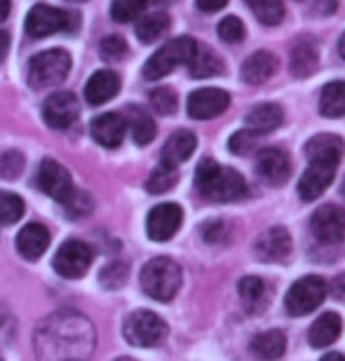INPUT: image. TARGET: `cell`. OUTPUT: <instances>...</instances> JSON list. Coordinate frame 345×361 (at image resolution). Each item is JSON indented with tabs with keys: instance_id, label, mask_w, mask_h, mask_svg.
Returning <instances> with one entry per match:
<instances>
[{
	"instance_id": "cell-1",
	"label": "cell",
	"mask_w": 345,
	"mask_h": 361,
	"mask_svg": "<svg viewBox=\"0 0 345 361\" xmlns=\"http://www.w3.org/2000/svg\"><path fill=\"white\" fill-rule=\"evenodd\" d=\"M305 155L310 157V164L298 180V195L303 202H313L332 185L343 157V139L336 134L313 136L305 146Z\"/></svg>"
},
{
	"instance_id": "cell-2",
	"label": "cell",
	"mask_w": 345,
	"mask_h": 361,
	"mask_svg": "<svg viewBox=\"0 0 345 361\" xmlns=\"http://www.w3.org/2000/svg\"><path fill=\"white\" fill-rule=\"evenodd\" d=\"M195 188L212 202H235L247 195V183L235 169L221 167L214 160H202L195 171Z\"/></svg>"
},
{
	"instance_id": "cell-3",
	"label": "cell",
	"mask_w": 345,
	"mask_h": 361,
	"mask_svg": "<svg viewBox=\"0 0 345 361\" xmlns=\"http://www.w3.org/2000/svg\"><path fill=\"white\" fill-rule=\"evenodd\" d=\"M181 286V268L171 258H153L141 270V288L153 300L167 302L176 295Z\"/></svg>"
},
{
	"instance_id": "cell-4",
	"label": "cell",
	"mask_w": 345,
	"mask_h": 361,
	"mask_svg": "<svg viewBox=\"0 0 345 361\" xmlns=\"http://www.w3.org/2000/svg\"><path fill=\"white\" fill-rule=\"evenodd\" d=\"M71 73V54L66 49H45L28 61V85L35 90L56 87Z\"/></svg>"
},
{
	"instance_id": "cell-5",
	"label": "cell",
	"mask_w": 345,
	"mask_h": 361,
	"mask_svg": "<svg viewBox=\"0 0 345 361\" xmlns=\"http://www.w3.org/2000/svg\"><path fill=\"white\" fill-rule=\"evenodd\" d=\"M78 26H80V14L59 10V7L45 3L31 7L24 21V28L31 38H47V35L59 31H75Z\"/></svg>"
},
{
	"instance_id": "cell-6",
	"label": "cell",
	"mask_w": 345,
	"mask_h": 361,
	"mask_svg": "<svg viewBox=\"0 0 345 361\" xmlns=\"http://www.w3.org/2000/svg\"><path fill=\"white\" fill-rule=\"evenodd\" d=\"M198 42L188 38V35H181V38H174L169 40L167 45H162L157 52L150 56L143 66V78L146 80H160V78L169 75L171 71L176 66H188L193 52H195Z\"/></svg>"
},
{
	"instance_id": "cell-7",
	"label": "cell",
	"mask_w": 345,
	"mask_h": 361,
	"mask_svg": "<svg viewBox=\"0 0 345 361\" xmlns=\"http://www.w3.org/2000/svg\"><path fill=\"white\" fill-rule=\"evenodd\" d=\"M122 336L134 348H153L167 336V324L150 310H136L122 324Z\"/></svg>"
},
{
	"instance_id": "cell-8",
	"label": "cell",
	"mask_w": 345,
	"mask_h": 361,
	"mask_svg": "<svg viewBox=\"0 0 345 361\" xmlns=\"http://www.w3.org/2000/svg\"><path fill=\"white\" fill-rule=\"evenodd\" d=\"M327 293H329V286L322 277H315V274L301 277L296 284H291V288L286 291V298H284L286 312L293 317L310 314L313 310H317L322 302H325Z\"/></svg>"
},
{
	"instance_id": "cell-9",
	"label": "cell",
	"mask_w": 345,
	"mask_h": 361,
	"mask_svg": "<svg viewBox=\"0 0 345 361\" xmlns=\"http://www.w3.org/2000/svg\"><path fill=\"white\" fill-rule=\"evenodd\" d=\"M92 249L80 240L63 242L54 256V270L61 274L63 279H80L92 265Z\"/></svg>"
},
{
	"instance_id": "cell-10",
	"label": "cell",
	"mask_w": 345,
	"mask_h": 361,
	"mask_svg": "<svg viewBox=\"0 0 345 361\" xmlns=\"http://www.w3.org/2000/svg\"><path fill=\"white\" fill-rule=\"evenodd\" d=\"M35 185H38L45 195H49L52 200L61 202V204H66V202L71 200V195L75 192L71 174L54 160H42L40 162L38 174H35Z\"/></svg>"
},
{
	"instance_id": "cell-11",
	"label": "cell",
	"mask_w": 345,
	"mask_h": 361,
	"mask_svg": "<svg viewBox=\"0 0 345 361\" xmlns=\"http://www.w3.org/2000/svg\"><path fill=\"white\" fill-rule=\"evenodd\" d=\"M315 240L322 244H339L345 237V209L339 204H322L310 219Z\"/></svg>"
},
{
	"instance_id": "cell-12",
	"label": "cell",
	"mask_w": 345,
	"mask_h": 361,
	"mask_svg": "<svg viewBox=\"0 0 345 361\" xmlns=\"http://www.w3.org/2000/svg\"><path fill=\"white\" fill-rule=\"evenodd\" d=\"M78 113H80V108H78L75 94L63 90L49 94L47 101L42 104V118H45L47 127L52 129H68L78 120Z\"/></svg>"
},
{
	"instance_id": "cell-13",
	"label": "cell",
	"mask_w": 345,
	"mask_h": 361,
	"mask_svg": "<svg viewBox=\"0 0 345 361\" xmlns=\"http://www.w3.org/2000/svg\"><path fill=\"white\" fill-rule=\"evenodd\" d=\"M181 223H183L181 207L171 204V202L157 204L153 212L148 214V221H146L148 237L153 242H167V240H171V237L178 233Z\"/></svg>"
},
{
	"instance_id": "cell-14",
	"label": "cell",
	"mask_w": 345,
	"mask_h": 361,
	"mask_svg": "<svg viewBox=\"0 0 345 361\" xmlns=\"http://www.w3.org/2000/svg\"><path fill=\"white\" fill-rule=\"evenodd\" d=\"M230 106L228 92L217 90V87H205L195 90L188 97V115L195 120H212L226 111Z\"/></svg>"
},
{
	"instance_id": "cell-15",
	"label": "cell",
	"mask_w": 345,
	"mask_h": 361,
	"mask_svg": "<svg viewBox=\"0 0 345 361\" xmlns=\"http://www.w3.org/2000/svg\"><path fill=\"white\" fill-rule=\"evenodd\" d=\"M256 169L268 183L272 185H284L291 174V162L289 155L279 148H263L256 155Z\"/></svg>"
},
{
	"instance_id": "cell-16",
	"label": "cell",
	"mask_w": 345,
	"mask_h": 361,
	"mask_svg": "<svg viewBox=\"0 0 345 361\" xmlns=\"http://www.w3.org/2000/svg\"><path fill=\"white\" fill-rule=\"evenodd\" d=\"M254 251L265 263L284 261V258L291 254V237L286 233V228L275 226V228L265 230V233L258 237L254 244Z\"/></svg>"
},
{
	"instance_id": "cell-17",
	"label": "cell",
	"mask_w": 345,
	"mask_h": 361,
	"mask_svg": "<svg viewBox=\"0 0 345 361\" xmlns=\"http://www.w3.org/2000/svg\"><path fill=\"white\" fill-rule=\"evenodd\" d=\"M127 132V122L120 113H104L92 122V136L104 148H118Z\"/></svg>"
},
{
	"instance_id": "cell-18",
	"label": "cell",
	"mask_w": 345,
	"mask_h": 361,
	"mask_svg": "<svg viewBox=\"0 0 345 361\" xmlns=\"http://www.w3.org/2000/svg\"><path fill=\"white\" fill-rule=\"evenodd\" d=\"M49 247V230L40 223H28L17 235V251L26 261H38Z\"/></svg>"
},
{
	"instance_id": "cell-19",
	"label": "cell",
	"mask_w": 345,
	"mask_h": 361,
	"mask_svg": "<svg viewBox=\"0 0 345 361\" xmlns=\"http://www.w3.org/2000/svg\"><path fill=\"white\" fill-rule=\"evenodd\" d=\"M120 92V78L115 75V71H97L85 85V99L92 106H102L113 97H118Z\"/></svg>"
},
{
	"instance_id": "cell-20",
	"label": "cell",
	"mask_w": 345,
	"mask_h": 361,
	"mask_svg": "<svg viewBox=\"0 0 345 361\" xmlns=\"http://www.w3.org/2000/svg\"><path fill=\"white\" fill-rule=\"evenodd\" d=\"M195 146H198L195 134L188 132V129H181V132L171 134L169 139H167V143H164L160 162L167 164V167L176 169L178 164H183L193 153H195Z\"/></svg>"
},
{
	"instance_id": "cell-21",
	"label": "cell",
	"mask_w": 345,
	"mask_h": 361,
	"mask_svg": "<svg viewBox=\"0 0 345 361\" xmlns=\"http://www.w3.org/2000/svg\"><path fill=\"white\" fill-rule=\"evenodd\" d=\"M317 42L313 38H298L296 42L291 45V75L296 78H308L315 73V68H317Z\"/></svg>"
},
{
	"instance_id": "cell-22",
	"label": "cell",
	"mask_w": 345,
	"mask_h": 361,
	"mask_svg": "<svg viewBox=\"0 0 345 361\" xmlns=\"http://www.w3.org/2000/svg\"><path fill=\"white\" fill-rule=\"evenodd\" d=\"M275 68H277V56L268 52V49H261V52H254L242 63V78L249 85H263L265 80L272 78Z\"/></svg>"
},
{
	"instance_id": "cell-23",
	"label": "cell",
	"mask_w": 345,
	"mask_h": 361,
	"mask_svg": "<svg viewBox=\"0 0 345 361\" xmlns=\"http://www.w3.org/2000/svg\"><path fill=\"white\" fill-rule=\"evenodd\" d=\"M341 331H343L341 317L336 312H325L315 319V324L310 326V334H308V341H310L313 348L322 350V348H329V345H334L339 341Z\"/></svg>"
},
{
	"instance_id": "cell-24",
	"label": "cell",
	"mask_w": 345,
	"mask_h": 361,
	"mask_svg": "<svg viewBox=\"0 0 345 361\" xmlns=\"http://www.w3.org/2000/svg\"><path fill=\"white\" fill-rule=\"evenodd\" d=\"M282 120H284V113L277 104H258L247 113V125L251 132H256V134L272 132V129H277L282 125Z\"/></svg>"
},
{
	"instance_id": "cell-25",
	"label": "cell",
	"mask_w": 345,
	"mask_h": 361,
	"mask_svg": "<svg viewBox=\"0 0 345 361\" xmlns=\"http://www.w3.org/2000/svg\"><path fill=\"white\" fill-rule=\"evenodd\" d=\"M122 118H125L129 132H132V139L139 146H148L155 139V122L141 106H129L127 115H122Z\"/></svg>"
},
{
	"instance_id": "cell-26",
	"label": "cell",
	"mask_w": 345,
	"mask_h": 361,
	"mask_svg": "<svg viewBox=\"0 0 345 361\" xmlns=\"http://www.w3.org/2000/svg\"><path fill=\"white\" fill-rule=\"evenodd\" d=\"M286 350V338L282 331L272 329V331H263V334H258L254 341H251V352L263 359V361H275L284 355Z\"/></svg>"
},
{
	"instance_id": "cell-27",
	"label": "cell",
	"mask_w": 345,
	"mask_h": 361,
	"mask_svg": "<svg viewBox=\"0 0 345 361\" xmlns=\"http://www.w3.org/2000/svg\"><path fill=\"white\" fill-rule=\"evenodd\" d=\"M237 291H240V298L249 312H261L265 300H268V286L261 277H242Z\"/></svg>"
},
{
	"instance_id": "cell-28",
	"label": "cell",
	"mask_w": 345,
	"mask_h": 361,
	"mask_svg": "<svg viewBox=\"0 0 345 361\" xmlns=\"http://www.w3.org/2000/svg\"><path fill=\"white\" fill-rule=\"evenodd\" d=\"M188 71H190L193 78H212V75H219L221 71H224V61H221L210 47L198 45L195 52H193V56H190V61H188Z\"/></svg>"
},
{
	"instance_id": "cell-29",
	"label": "cell",
	"mask_w": 345,
	"mask_h": 361,
	"mask_svg": "<svg viewBox=\"0 0 345 361\" xmlns=\"http://www.w3.org/2000/svg\"><path fill=\"white\" fill-rule=\"evenodd\" d=\"M320 113L325 118H343L345 115V80L329 82L322 90L320 97Z\"/></svg>"
},
{
	"instance_id": "cell-30",
	"label": "cell",
	"mask_w": 345,
	"mask_h": 361,
	"mask_svg": "<svg viewBox=\"0 0 345 361\" xmlns=\"http://www.w3.org/2000/svg\"><path fill=\"white\" fill-rule=\"evenodd\" d=\"M169 28V17L167 12H148L139 24H136V38L141 42H155L157 38H162Z\"/></svg>"
},
{
	"instance_id": "cell-31",
	"label": "cell",
	"mask_w": 345,
	"mask_h": 361,
	"mask_svg": "<svg viewBox=\"0 0 345 361\" xmlns=\"http://www.w3.org/2000/svg\"><path fill=\"white\" fill-rule=\"evenodd\" d=\"M244 3L254 12V17L265 26H277L284 19L282 0H244Z\"/></svg>"
},
{
	"instance_id": "cell-32",
	"label": "cell",
	"mask_w": 345,
	"mask_h": 361,
	"mask_svg": "<svg viewBox=\"0 0 345 361\" xmlns=\"http://www.w3.org/2000/svg\"><path fill=\"white\" fill-rule=\"evenodd\" d=\"M153 0H113L111 3V17L120 24H129L136 17H141L146 12V7Z\"/></svg>"
},
{
	"instance_id": "cell-33",
	"label": "cell",
	"mask_w": 345,
	"mask_h": 361,
	"mask_svg": "<svg viewBox=\"0 0 345 361\" xmlns=\"http://www.w3.org/2000/svg\"><path fill=\"white\" fill-rule=\"evenodd\" d=\"M24 216V202L14 192H0V226H14Z\"/></svg>"
},
{
	"instance_id": "cell-34",
	"label": "cell",
	"mask_w": 345,
	"mask_h": 361,
	"mask_svg": "<svg viewBox=\"0 0 345 361\" xmlns=\"http://www.w3.org/2000/svg\"><path fill=\"white\" fill-rule=\"evenodd\" d=\"M174 185H176V169L174 167H167V164H162V162L157 164V169L148 176V183H146L148 192H153V195L167 192Z\"/></svg>"
},
{
	"instance_id": "cell-35",
	"label": "cell",
	"mask_w": 345,
	"mask_h": 361,
	"mask_svg": "<svg viewBox=\"0 0 345 361\" xmlns=\"http://www.w3.org/2000/svg\"><path fill=\"white\" fill-rule=\"evenodd\" d=\"M150 104L160 115H171L176 111V94L171 87H157L150 92Z\"/></svg>"
},
{
	"instance_id": "cell-36",
	"label": "cell",
	"mask_w": 345,
	"mask_h": 361,
	"mask_svg": "<svg viewBox=\"0 0 345 361\" xmlns=\"http://www.w3.org/2000/svg\"><path fill=\"white\" fill-rule=\"evenodd\" d=\"M228 148H230V153H235V155L254 153V148H256V132H251V129H242V132L233 134V136H230Z\"/></svg>"
},
{
	"instance_id": "cell-37",
	"label": "cell",
	"mask_w": 345,
	"mask_h": 361,
	"mask_svg": "<svg viewBox=\"0 0 345 361\" xmlns=\"http://www.w3.org/2000/svg\"><path fill=\"white\" fill-rule=\"evenodd\" d=\"M24 171V155L17 150H7L0 155V174L5 178H17Z\"/></svg>"
},
{
	"instance_id": "cell-38",
	"label": "cell",
	"mask_w": 345,
	"mask_h": 361,
	"mask_svg": "<svg viewBox=\"0 0 345 361\" xmlns=\"http://www.w3.org/2000/svg\"><path fill=\"white\" fill-rule=\"evenodd\" d=\"M219 38L224 42H240L244 38V24L237 17H226L219 24Z\"/></svg>"
},
{
	"instance_id": "cell-39",
	"label": "cell",
	"mask_w": 345,
	"mask_h": 361,
	"mask_svg": "<svg viewBox=\"0 0 345 361\" xmlns=\"http://www.w3.org/2000/svg\"><path fill=\"white\" fill-rule=\"evenodd\" d=\"M125 279H127V265L122 261H113L102 270V284L106 288L122 286V284H125Z\"/></svg>"
},
{
	"instance_id": "cell-40",
	"label": "cell",
	"mask_w": 345,
	"mask_h": 361,
	"mask_svg": "<svg viewBox=\"0 0 345 361\" xmlns=\"http://www.w3.org/2000/svg\"><path fill=\"white\" fill-rule=\"evenodd\" d=\"M102 56L109 61H120L127 56V42L120 35H109L102 40Z\"/></svg>"
},
{
	"instance_id": "cell-41",
	"label": "cell",
	"mask_w": 345,
	"mask_h": 361,
	"mask_svg": "<svg viewBox=\"0 0 345 361\" xmlns=\"http://www.w3.org/2000/svg\"><path fill=\"white\" fill-rule=\"evenodd\" d=\"M226 235V223L224 221H212L202 226V237L205 242H219Z\"/></svg>"
},
{
	"instance_id": "cell-42",
	"label": "cell",
	"mask_w": 345,
	"mask_h": 361,
	"mask_svg": "<svg viewBox=\"0 0 345 361\" xmlns=\"http://www.w3.org/2000/svg\"><path fill=\"white\" fill-rule=\"evenodd\" d=\"M228 0H195V5L202 12H219L221 7H226Z\"/></svg>"
},
{
	"instance_id": "cell-43",
	"label": "cell",
	"mask_w": 345,
	"mask_h": 361,
	"mask_svg": "<svg viewBox=\"0 0 345 361\" xmlns=\"http://www.w3.org/2000/svg\"><path fill=\"white\" fill-rule=\"evenodd\" d=\"M7 49H10V35L5 31H0V61L7 56Z\"/></svg>"
},
{
	"instance_id": "cell-44",
	"label": "cell",
	"mask_w": 345,
	"mask_h": 361,
	"mask_svg": "<svg viewBox=\"0 0 345 361\" xmlns=\"http://www.w3.org/2000/svg\"><path fill=\"white\" fill-rule=\"evenodd\" d=\"M10 12H12V0H0V24L10 17Z\"/></svg>"
},
{
	"instance_id": "cell-45",
	"label": "cell",
	"mask_w": 345,
	"mask_h": 361,
	"mask_svg": "<svg viewBox=\"0 0 345 361\" xmlns=\"http://www.w3.org/2000/svg\"><path fill=\"white\" fill-rule=\"evenodd\" d=\"M320 361H345V357L339 355V352H332V355H325Z\"/></svg>"
},
{
	"instance_id": "cell-46",
	"label": "cell",
	"mask_w": 345,
	"mask_h": 361,
	"mask_svg": "<svg viewBox=\"0 0 345 361\" xmlns=\"http://www.w3.org/2000/svg\"><path fill=\"white\" fill-rule=\"evenodd\" d=\"M339 52H341V56L345 59V33L341 35V40H339Z\"/></svg>"
},
{
	"instance_id": "cell-47",
	"label": "cell",
	"mask_w": 345,
	"mask_h": 361,
	"mask_svg": "<svg viewBox=\"0 0 345 361\" xmlns=\"http://www.w3.org/2000/svg\"><path fill=\"white\" fill-rule=\"evenodd\" d=\"M118 361H134V359H129V357H122V359H118Z\"/></svg>"
},
{
	"instance_id": "cell-48",
	"label": "cell",
	"mask_w": 345,
	"mask_h": 361,
	"mask_svg": "<svg viewBox=\"0 0 345 361\" xmlns=\"http://www.w3.org/2000/svg\"><path fill=\"white\" fill-rule=\"evenodd\" d=\"M68 3H85V0H68Z\"/></svg>"
},
{
	"instance_id": "cell-49",
	"label": "cell",
	"mask_w": 345,
	"mask_h": 361,
	"mask_svg": "<svg viewBox=\"0 0 345 361\" xmlns=\"http://www.w3.org/2000/svg\"><path fill=\"white\" fill-rule=\"evenodd\" d=\"M63 361H78V359H63Z\"/></svg>"
}]
</instances>
